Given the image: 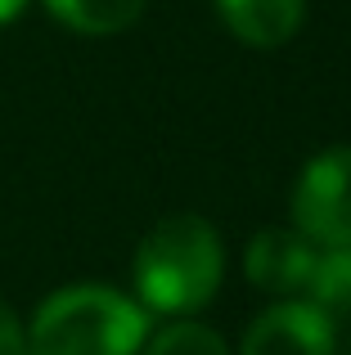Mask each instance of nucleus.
Returning a JSON list of instances; mask_svg holds the SVG:
<instances>
[{
  "label": "nucleus",
  "instance_id": "obj_1",
  "mask_svg": "<svg viewBox=\"0 0 351 355\" xmlns=\"http://www.w3.org/2000/svg\"><path fill=\"white\" fill-rule=\"evenodd\" d=\"M225 275V248L221 234L203 216H167L140 239L135 248V297L144 311L189 315L207 306Z\"/></svg>",
  "mask_w": 351,
  "mask_h": 355
},
{
  "label": "nucleus",
  "instance_id": "obj_2",
  "mask_svg": "<svg viewBox=\"0 0 351 355\" xmlns=\"http://www.w3.org/2000/svg\"><path fill=\"white\" fill-rule=\"evenodd\" d=\"M149 311L108 284L50 293L27 324V355H140Z\"/></svg>",
  "mask_w": 351,
  "mask_h": 355
},
{
  "label": "nucleus",
  "instance_id": "obj_3",
  "mask_svg": "<svg viewBox=\"0 0 351 355\" xmlns=\"http://www.w3.org/2000/svg\"><path fill=\"white\" fill-rule=\"evenodd\" d=\"M293 230L320 252L351 243V144H334L302 166L293 184Z\"/></svg>",
  "mask_w": 351,
  "mask_h": 355
},
{
  "label": "nucleus",
  "instance_id": "obj_4",
  "mask_svg": "<svg viewBox=\"0 0 351 355\" xmlns=\"http://www.w3.org/2000/svg\"><path fill=\"white\" fill-rule=\"evenodd\" d=\"M334 320L311 297H289L248 324L239 355H334Z\"/></svg>",
  "mask_w": 351,
  "mask_h": 355
},
{
  "label": "nucleus",
  "instance_id": "obj_5",
  "mask_svg": "<svg viewBox=\"0 0 351 355\" xmlns=\"http://www.w3.org/2000/svg\"><path fill=\"white\" fill-rule=\"evenodd\" d=\"M316 266H320V248L298 230H262V234H252L243 252L248 279L262 293H280V297L311 293Z\"/></svg>",
  "mask_w": 351,
  "mask_h": 355
},
{
  "label": "nucleus",
  "instance_id": "obj_6",
  "mask_svg": "<svg viewBox=\"0 0 351 355\" xmlns=\"http://www.w3.org/2000/svg\"><path fill=\"white\" fill-rule=\"evenodd\" d=\"M225 27L252 50H280L307 23V0H216Z\"/></svg>",
  "mask_w": 351,
  "mask_h": 355
},
{
  "label": "nucleus",
  "instance_id": "obj_7",
  "mask_svg": "<svg viewBox=\"0 0 351 355\" xmlns=\"http://www.w3.org/2000/svg\"><path fill=\"white\" fill-rule=\"evenodd\" d=\"M149 0H45L50 18L81 36H117L144 14Z\"/></svg>",
  "mask_w": 351,
  "mask_h": 355
},
{
  "label": "nucleus",
  "instance_id": "obj_8",
  "mask_svg": "<svg viewBox=\"0 0 351 355\" xmlns=\"http://www.w3.org/2000/svg\"><path fill=\"white\" fill-rule=\"evenodd\" d=\"M311 302L329 315V320H351V243L320 252L316 279H311Z\"/></svg>",
  "mask_w": 351,
  "mask_h": 355
},
{
  "label": "nucleus",
  "instance_id": "obj_9",
  "mask_svg": "<svg viewBox=\"0 0 351 355\" xmlns=\"http://www.w3.org/2000/svg\"><path fill=\"white\" fill-rule=\"evenodd\" d=\"M144 355H230L225 338L207 324H194V320H176L162 333H153L149 347H140Z\"/></svg>",
  "mask_w": 351,
  "mask_h": 355
},
{
  "label": "nucleus",
  "instance_id": "obj_10",
  "mask_svg": "<svg viewBox=\"0 0 351 355\" xmlns=\"http://www.w3.org/2000/svg\"><path fill=\"white\" fill-rule=\"evenodd\" d=\"M0 355H27V329L18 324L14 306L0 297Z\"/></svg>",
  "mask_w": 351,
  "mask_h": 355
},
{
  "label": "nucleus",
  "instance_id": "obj_11",
  "mask_svg": "<svg viewBox=\"0 0 351 355\" xmlns=\"http://www.w3.org/2000/svg\"><path fill=\"white\" fill-rule=\"evenodd\" d=\"M23 5H27V0H0V27L14 23V18L23 14Z\"/></svg>",
  "mask_w": 351,
  "mask_h": 355
},
{
  "label": "nucleus",
  "instance_id": "obj_12",
  "mask_svg": "<svg viewBox=\"0 0 351 355\" xmlns=\"http://www.w3.org/2000/svg\"><path fill=\"white\" fill-rule=\"evenodd\" d=\"M347 355H351V347H347Z\"/></svg>",
  "mask_w": 351,
  "mask_h": 355
}]
</instances>
